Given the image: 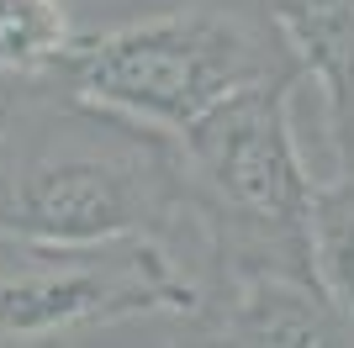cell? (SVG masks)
<instances>
[{
    "label": "cell",
    "instance_id": "cell-4",
    "mask_svg": "<svg viewBox=\"0 0 354 348\" xmlns=\"http://www.w3.org/2000/svg\"><path fill=\"white\" fill-rule=\"evenodd\" d=\"M201 311V290L153 238H0V343H207Z\"/></svg>",
    "mask_w": 354,
    "mask_h": 348
},
{
    "label": "cell",
    "instance_id": "cell-3",
    "mask_svg": "<svg viewBox=\"0 0 354 348\" xmlns=\"http://www.w3.org/2000/svg\"><path fill=\"white\" fill-rule=\"evenodd\" d=\"M301 122L307 79L291 74L222 101L185 137H175L185 195L212 253V301L238 275L312 269L307 217L317 190V148L307 143Z\"/></svg>",
    "mask_w": 354,
    "mask_h": 348
},
{
    "label": "cell",
    "instance_id": "cell-2",
    "mask_svg": "<svg viewBox=\"0 0 354 348\" xmlns=\"http://www.w3.org/2000/svg\"><path fill=\"white\" fill-rule=\"evenodd\" d=\"M301 74L270 0H148L80 27L59 85L164 137L254 85Z\"/></svg>",
    "mask_w": 354,
    "mask_h": 348
},
{
    "label": "cell",
    "instance_id": "cell-8",
    "mask_svg": "<svg viewBox=\"0 0 354 348\" xmlns=\"http://www.w3.org/2000/svg\"><path fill=\"white\" fill-rule=\"evenodd\" d=\"M312 269L354 327V169H323L307 217Z\"/></svg>",
    "mask_w": 354,
    "mask_h": 348
},
{
    "label": "cell",
    "instance_id": "cell-5",
    "mask_svg": "<svg viewBox=\"0 0 354 348\" xmlns=\"http://www.w3.org/2000/svg\"><path fill=\"white\" fill-rule=\"evenodd\" d=\"M317 127V174L354 169V0H270Z\"/></svg>",
    "mask_w": 354,
    "mask_h": 348
},
{
    "label": "cell",
    "instance_id": "cell-1",
    "mask_svg": "<svg viewBox=\"0 0 354 348\" xmlns=\"http://www.w3.org/2000/svg\"><path fill=\"white\" fill-rule=\"evenodd\" d=\"M0 238L53 248L153 238L201 290V306L212 301V253L175 137L101 111L59 79L0 90Z\"/></svg>",
    "mask_w": 354,
    "mask_h": 348
},
{
    "label": "cell",
    "instance_id": "cell-7",
    "mask_svg": "<svg viewBox=\"0 0 354 348\" xmlns=\"http://www.w3.org/2000/svg\"><path fill=\"white\" fill-rule=\"evenodd\" d=\"M80 27L74 0H0V74L59 79Z\"/></svg>",
    "mask_w": 354,
    "mask_h": 348
},
{
    "label": "cell",
    "instance_id": "cell-6",
    "mask_svg": "<svg viewBox=\"0 0 354 348\" xmlns=\"http://www.w3.org/2000/svg\"><path fill=\"white\" fill-rule=\"evenodd\" d=\"M207 343H354V327L312 269H259L217 290Z\"/></svg>",
    "mask_w": 354,
    "mask_h": 348
}]
</instances>
